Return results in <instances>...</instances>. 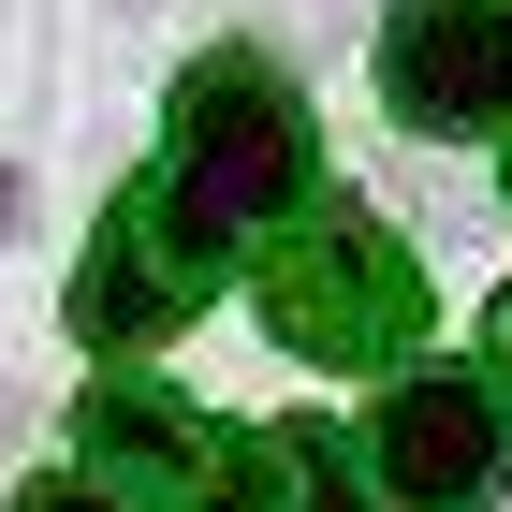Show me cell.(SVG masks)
<instances>
[{
    "label": "cell",
    "instance_id": "ba28073f",
    "mask_svg": "<svg viewBox=\"0 0 512 512\" xmlns=\"http://www.w3.org/2000/svg\"><path fill=\"white\" fill-rule=\"evenodd\" d=\"M15 512H132V498H118V483H30Z\"/></svg>",
    "mask_w": 512,
    "mask_h": 512
},
{
    "label": "cell",
    "instance_id": "6da1fadb",
    "mask_svg": "<svg viewBox=\"0 0 512 512\" xmlns=\"http://www.w3.org/2000/svg\"><path fill=\"white\" fill-rule=\"evenodd\" d=\"M161 191L191 235H264L278 205H308V118H293V88L264 59H191L176 88V161H161Z\"/></svg>",
    "mask_w": 512,
    "mask_h": 512
},
{
    "label": "cell",
    "instance_id": "52a82bcc",
    "mask_svg": "<svg viewBox=\"0 0 512 512\" xmlns=\"http://www.w3.org/2000/svg\"><path fill=\"white\" fill-rule=\"evenodd\" d=\"M278 439L322 469V498H308V512H381V498H352V439H337V425H278Z\"/></svg>",
    "mask_w": 512,
    "mask_h": 512
},
{
    "label": "cell",
    "instance_id": "277c9868",
    "mask_svg": "<svg viewBox=\"0 0 512 512\" xmlns=\"http://www.w3.org/2000/svg\"><path fill=\"white\" fill-rule=\"evenodd\" d=\"M381 103L410 132L512 118V0H395L381 15Z\"/></svg>",
    "mask_w": 512,
    "mask_h": 512
},
{
    "label": "cell",
    "instance_id": "9c48e42d",
    "mask_svg": "<svg viewBox=\"0 0 512 512\" xmlns=\"http://www.w3.org/2000/svg\"><path fill=\"white\" fill-rule=\"evenodd\" d=\"M483 352H498V366H512V293H498V308H483Z\"/></svg>",
    "mask_w": 512,
    "mask_h": 512
},
{
    "label": "cell",
    "instance_id": "7a4b0ae2",
    "mask_svg": "<svg viewBox=\"0 0 512 512\" xmlns=\"http://www.w3.org/2000/svg\"><path fill=\"white\" fill-rule=\"evenodd\" d=\"M264 322L308 366H395L410 337H425V278H410V249L366 235V220H322L308 249L264 264Z\"/></svg>",
    "mask_w": 512,
    "mask_h": 512
},
{
    "label": "cell",
    "instance_id": "8992f818",
    "mask_svg": "<svg viewBox=\"0 0 512 512\" xmlns=\"http://www.w3.org/2000/svg\"><path fill=\"white\" fill-rule=\"evenodd\" d=\"M74 439L118 498H161V512H220V483H235V425H205L191 395H161V381H103L74 410Z\"/></svg>",
    "mask_w": 512,
    "mask_h": 512
},
{
    "label": "cell",
    "instance_id": "5b68a950",
    "mask_svg": "<svg viewBox=\"0 0 512 512\" xmlns=\"http://www.w3.org/2000/svg\"><path fill=\"white\" fill-rule=\"evenodd\" d=\"M381 483L410 512H483L512 483V410L483 381H454V366H425V381H395L381 410Z\"/></svg>",
    "mask_w": 512,
    "mask_h": 512
},
{
    "label": "cell",
    "instance_id": "3957f363",
    "mask_svg": "<svg viewBox=\"0 0 512 512\" xmlns=\"http://www.w3.org/2000/svg\"><path fill=\"white\" fill-rule=\"evenodd\" d=\"M205 293H220V235H191L176 191L132 176V191L103 205L88 264H74V337H88V352H147V337H176Z\"/></svg>",
    "mask_w": 512,
    "mask_h": 512
}]
</instances>
